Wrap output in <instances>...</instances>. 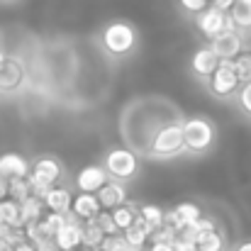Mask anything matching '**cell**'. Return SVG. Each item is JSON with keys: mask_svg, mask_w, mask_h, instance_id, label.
Segmentation results:
<instances>
[{"mask_svg": "<svg viewBox=\"0 0 251 251\" xmlns=\"http://www.w3.org/2000/svg\"><path fill=\"white\" fill-rule=\"evenodd\" d=\"M232 25L239 29H251V0H234L232 10L227 12Z\"/></svg>", "mask_w": 251, "mask_h": 251, "instance_id": "22", "label": "cell"}, {"mask_svg": "<svg viewBox=\"0 0 251 251\" xmlns=\"http://www.w3.org/2000/svg\"><path fill=\"white\" fill-rule=\"evenodd\" d=\"M105 173L110 176V180H117V183H125V180H132L137 173H139V159L134 151L129 149H110L105 154V161H102Z\"/></svg>", "mask_w": 251, "mask_h": 251, "instance_id": "5", "label": "cell"}, {"mask_svg": "<svg viewBox=\"0 0 251 251\" xmlns=\"http://www.w3.org/2000/svg\"><path fill=\"white\" fill-rule=\"evenodd\" d=\"M54 244L59 251H78V247H81V220L74 212H66V225L56 232Z\"/></svg>", "mask_w": 251, "mask_h": 251, "instance_id": "10", "label": "cell"}, {"mask_svg": "<svg viewBox=\"0 0 251 251\" xmlns=\"http://www.w3.org/2000/svg\"><path fill=\"white\" fill-rule=\"evenodd\" d=\"M102 239H105V234H102V229L98 227V222L95 220H88V222H81V247L83 249H100V244H102Z\"/></svg>", "mask_w": 251, "mask_h": 251, "instance_id": "21", "label": "cell"}, {"mask_svg": "<svg viewBox=\"0 0 251 251\" xmlns=\"http://www.w3.org/2000/svg\"><path fill=\"white\" fill-rule=\"evenodd\" d=\"M137 42H139V34H137L134 25L120 22V20L110 22L100 34V44L110 56H127L129 51H134Z\"/></svg>", "mask_w": 251, "mask_h": 251, "instance_id": "2", "label": "cell"}, {"mask_svg": "<svg viewBox=\"0 0 251 251\" xmlns=\"http://www.w3.org/2000/svg\"><path fill=\"white\" fill-rule=\"evenodd\" d=\"M34 251H59L56 249V244H54V239H49V242H42V244H37Z\"/></svg>", "mask_w": 251, "mask_h": 251, "instance_id": "33", "label": "cell"}, {"mask_svg": "<svg viewBox=\"0 0 251 251\" xmlns=\"http://www.w3.org/2000/svg\"><path fill=\"white\" fill-rule=\"evenodd\" d=\"M122 237H125V242L132 247V251H142L144 247H147L149 237H151V229H149V227H147V222L137 215L134 225H132L129 229H125V232H122Z\"/></svg>", "mask_w": 251, "mask_h": 251, "instance_id": "17", "label": "cell"}, {"mask_svg": "<svg viewBox=\"0 0 251 251\" xmlns=\"http://www.w3.org/2000/svg\"><path fill=\"white\" fill-rule=\"evenodd\" d=\"M25 83V66L17 56L5 54L0 61V93H15Z\"/></svg>", "mask_w": 251, "mask_h": 251, "instance_id": "8", "label": "cell"}, {"mask_svg": "<svg viewBox=\"0 0 251 251\" xmlns=\"http://www.w3.org/2000/svg\"><path fill=\"white\" fill-rule=\"evenodd\" d=\"M20 207H22V225L25 227L32 222H39L44 217V202L39 198H29V200L20 202Z\"/></svg>", "mask_w": 251, "mask_h": 251, "instance_id": "24", "label": "cell"}, {"mask_svg": "<svg viewBox=\"0 0 251 251\" xmlns=\"http://www.w3.org/2000/svg\"><path fill=\"white\" fill-rule=\"evenodd\" d=\"M195 249L198 251H225V237L215 229H205V232H198L195 239H193Z\"/></svg>", "mask_w": 251, "mask_h": 251, "instance_id": "20", "label": "cell"}, {"mask_svg": "<svg viewBox=\"0 0 251 251\" xmlns=\"http://www.w3.org/2000/svg\"><path fill=\"white\" fill-rule=\"evenodd\" d=\"M29 168H32V164L22 154H15V151L0 154V178H5V180L27 178L29 176Z\"/></svg>", "mask_w": 251, "mask_h": 251, "instance_id": "12", "label": "cell"}, {"mask_svg": "<svg viewBox=\"0 0 251 251\" xmlns=\"http://www.w3.org/2000/svg\"><path fill=\"white\" fill-rule=\"evenodd\" d=\"M0 222H5L10 229H25L20 202H15V200H10V198L0 200Z\"/></svg>", "mask_w": 251, "mask_h": 251, "instance_id": "19", "label": "cell"}, {"mask_svg": "<svg viewBox=\"0 0 251 251\" xmlns=\"http://www.w3.org/2000/svg\"><path fill=\"white\" fill-rule=\"evenodd\" d=\"M110 215H112V222H115V227H117V229H120V234H122L125 229H129V227L134 225V220H137V215H139V205L127 200L125 205L115 207Z\"/></svg>", "mask_w": 251, "mask_h": 251, "instance_id": "18", "label": "cell"}, {"mask_svg": "<svg viewBox=\"0 0 251 251\" xmlns=\"http://www.w3.org/2000/svg\"><path fill=\"white\" fill-rule=\"evenodd\" d=\"M183 144L188 154H205L212 149L217 139V129L207 117H188L183 120Z\"/></svg>", "mask_w": 251, "mask_h": 251, "instance_id": "1", "label": "cell"}, {"mask_svg": "<svg viewBox=\"0 0 251 251\" xmlns=\"http://www.w3.org/2000/svg\"><path fill=\"white\" fill-rule=\"evenodd\" d=\"M107 180H110V176L105 173L102 166H85V168H81L78 176H76V188H78L81 193L95 195Z\"/></svg>", "mask_w": 251, "mask_h": 251, "instance_id": "11", "label": "cell"}, {"mask_svg": "<svg viewBox=\"0 0 251 251\" xmlns=\"http://www.w3.org/2000/svg\"><path fill=\"white\" fill-rule=\"evenodd\" d=\"M0 251H15V247H12L10 242H5V239H0Z\"/></svg>", "mask_w": 251, "mask_h": 251, "instance_id": "38", "label": "cell"}, {"mask_svg": "<svg viewBox=\"0 0 251 251\" xmlns=\"http://www.w3.org/2000/svg\"><path fill=\"white\" fill-rule=\"evenodd\" d=\"M95 198H98V202H100V207H102V210L112 212L115 207H120V205H125V202H127V188H125V183L107 180V183L95 193Z\"/></svg>", "mask_w": 251, "mask_h": 251, "instance_id": "13", "label": "cell"}, {"mask_svg": "<svg viewBox=\"0 0 251 251\" xmlns=\"http://www.w3.org/2000/svg\"><path fill=\"white\" fill-rule=\"evenodd\" d=\"M217 66H220V59L212 54L210 47L198 49V51L193 54V59H190V69H193V74H195L198 78H207V81H210V76L217 71Z\"/></svg>", "mask_w": 251, "mask_h": 251, "instance_id": "14", "label": "cell"}, {"mask_svg": "<svg viewBox=\"0 0 251 251\" xmlns=\"http://www.w3.org/2000/svg\"><path fill=\"white\" fill-rule=\"evenodd\" d=\"M234 251H251V242H242V244H239Z\"/></svg>", "mask_w": 251, "mask_h": 251, "instance_id": "39", "label": "cell"}, {"mask_svg": "<svg viewBox=\"0 0 251 251\" xmlns=\"http://www.w3.org/2000/svg\"><path fill=\"white\" fill-rule=\"evenodd\" d=\"M232 5H234V0H210V7H215V10H220L225 15L232 10Z\"/></svg>", "mask_w": 251, "mask_h": 251, "instance_id": "31", "label": "cell"}, {"mask_svg": "<svg viewBox=\"0 0 251 251\" xmlns=\"http://www.w3.org/2000/svg\"><path fill=\"white\" fill-rule=\"evenodd\" d=\"M195 25H198V29L202 32V37H207L210 42H212L215 37H220L222 32H237V27L232 25L229 15H225V12H220V10H215V7L202 10V12L198 15Z\"/></svg>", "mask_w": 251, "mask_h": 251, "instance_id": "7", "label": "cell"}, {"mask_svg": "<svg viewBox=\"0 0 251 251\" xmlns=\"http://www.w3.org/2000/svg\"><path fill=\"white\" fill-rule=\"evenodd\" d=\"M183 122H166L151 139V147H149V156L151 159H173L178 154L185 151V144H183Z\"/></svg>", "mask_w": 251, "mask_h": 251, "instance_id": "4", "label": "cell"}, {"mask_svg": "<svg viewBox=\"0 0 251 251\" xmlns=\"http://www.w3.org/2000/svg\"><path fill=\"white\" fill-rule=\"evenodd\" d=\"M7 2H10V0H7Z\"/></svg>", "mask_w": 251, "mask_h": 251, "instance_id": "40", "label": "cell"}, {"mask_svg": "<svg viewBox=\"0 0 251 251\" xmlns=\"http://www.w3.org/2000/svg\"><path fill=\"white\" fill-rule=\"evenodd\" d=\"M232 66H234V74H237V78H239V83H251V51H242L234 61H232Z\"/></svg>", "mask_w": 251, "mask_h": 251, "instance_id": "26", "label": "cell"}, {"mask_svg": "<svg viewBox=\"0 0 251 251\" xmlns=\"http://www.w3.org/2000/svg\"><path fill=\"white\" fill-rule=\"evenodd\" d=\"M139 217L147 222V227L151 229V234L164 227V210L159 205H139Z\"/></svg>", "mask_w": 251, "mask_h": 251, "instance_id": "25", "label": "cell"}, {"mask_svg": "<svg viewBox=\"0 0 251 251\" xmlns=\"http://www.w3.org/2000/svg\"><path fill=\"white\" fill-rule=\"evenodd\" d=\"M5 198H7V180L0 178V200H5Z\"/></svg>", "mask_w": 251, "mask_h": 251, "instance_id": "35", "label": "cell"}, {"mask_svg": "<svg viewBox=\"0 0 251 251\" xmlns=\"http://www.w3.org/2000/svg\"><path fill=\"white\" fill-rule=\"evenodd\" d=\"M210 49L220 61H234L244 51V44H242L239 32H222L220 37H215L210 42Z\"/></svg>", "mask_w": 251, "mask_h": 251, "instance_id": "9", "label": "cell"}, {"mask_svg": "<svg viewBox=\"0 0 251 251\" xmlns=\"http://www.w3.org/2000/svg\"><path fill=\"white\" fill-rule=\"evenodd\" d=\"M44 207L49 210V212H59V215H66V212H71V202H74V195H71V190L69 188H64V185H54L47 195H44Z\"/></svg>", "mask_w": 251, "mask_h": 251, "instance_id": "15", "label": "cell"}, {"mask_svg": "<svg viewBox=\"0 0 251 251\" xmlns=\"http://www.w3.org/2000/svg\"><path fill=\"white\" fill-rule=\"evenodd\" d=\"M15 251H34V244H29V242H25V244H20V247H15Z\"/></svg>", "mask_w": 251, "mask_h": 251, "instance_id": "36", "label": "cell"}, {"mask_svg": "<svg viewBox=\"0 0 251 251\" xmlns=\"http://www.w3.org/2000/svg\"><path fill=\"white\" fill-rule=\"evenodd\" d=\"M149 251H173V244H166V242H156V244H151Z\"/></svg>", "mask_w": 251, "mask_h": 251, "instance_id": "34", "label": "cell"}, {"mask_svg": "<svg viewBox=\"0 0 251 251\" xmlns=\"http://www.w3.org/2000/svg\"><path fill=\"white\" fill-rule=\"evenodd\" d=\"M239 88H242V83H239V78H237V74H234L232 61H220L217 71L210 76V90H212V95L227 100V98H232L234 93H239Z\"/></svg>", "mask_w": 251, "mask_h": 251, "instance_id": "6", "label": "cell"}, {"mask_svg": "<svg viewBox=\"0 0 251 251\" xmlns=\"http://www.w3.org/2000/svg\"><path fill=\"white\" fill-rule=\"evenodd\" d=\"M100 202L95 195H88V193H78L71 202V212L81 220V222H88V220H95L100 215Z\"/></svg>", "mask_w": 251, "mask_h": 251, "instance_id": "16", "label": "cell"}, {"mask_svg": "<svg viewBox=\"0 0 251 251\" xmlns=\"http://www.w3.org/2000/svg\"><path fill=\"white\" fill-rule=\"evenodd\" d=\"M7 198L15 202H25L32 198V185H29V176L27 178H15L7 180Z\"/></svg>", "mask_w": 251, "mask_h": 251, "instance_id": "23", "label": "cell"}, {"mask_svg": "<svg viewBox=\"0 0 251 251\" xmlns=\"http://www.w3.org/2000/svg\"><path fill=\"white\" fill-rule=\"evenodd\" d=\"M95 222H98V227L102 229V234H105V237H115V234H120V229L115 227L112 215H110L107 210H100V215L95 217Z\"/></svg>", "mask_w": 251, "mask_h": 251, "instance_id": "28", "label": "cell"}, {"mask_svg": "<svg viewBox=\"0 0 251 251\" xmlns=\"http://www.w3.org/2000/svg\"><path fill=\"white\" fill-rule=\"evenodd\" d=\"M98 251H132V247L125 242L122 234H115V237H105Z\"/></svg>", "mask_w": 251, "mask_h": 251, "instance_id": "27", "label": "cell"}, {"mask_svg": "<svg viewBox=\"0 0 251 251\" xmlns=\"http://www.w3.org/2000/svg\"><path fill=\"white\" fill-rule=\"evenodd\" d=\"M237 102H239L242 112L251 117V83H244L242 88H239V93H237Z\"/></svg>", "mask_w": 251, "mask_h": 251, "instance_id": "29", "label": "cell"}, {"mask_svg": "<svg viewBox=\"0 0 251 251\" xmlns=\"http://www.w3.org/2000/svg\"><path fill=\"white\" fill-rule=\"evenodd\" d=\"M64 176L61 161L56 156H39L29 168V185H32V198L44 200V195L59 185V178Z\"/></svg>", "mask_w": 251, "mask_h": 251, "instance_id": "3", "label": "cell"}, {"mask_svg": "<svg viewBox=\"0 0 251 251\" xmlns=\"http://www.w3.org/2000/svg\"><path fill=\"white\" fill-rule=\"evenodd\" d=\"M173 251H198L193 242H176L173 244Z\"/></svg>", "mask_w": 251, "mask_h": 251, "instance_id": "32", "label": "cell"}, {"mask_svg": "<svg viewBox=\"0 0 251 251\" xmlns=\"http://www.w3.org/2000/svg\"><path fill=\"white\" fill-rule=\"evenodd\" d=\"M180 5H183V10H188V12H202V10H207L210 7V0H178Z\"/></svg>", "mask_w": 251, "mask_h": 251, "instance_id": "30", "label": "cell"}, {"mask_svg": "<svg viewBox=\"0 0 251 251\" xmlns=\"http://www.w3.org/2000/svg\"><path fill=\"white\" fill-rule=\"evenodd\" d=\"M7 234H10V227H7L5 222H0V239H5Z\"/></svg>", "mask_w": 251, "mask_h": 251, "instance_id": "37", "label": "cell"}]
</instances>
